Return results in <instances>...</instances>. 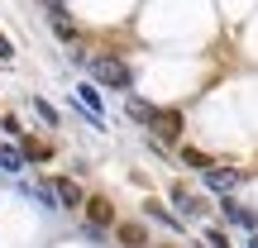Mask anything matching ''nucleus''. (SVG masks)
Instances as JSON below:
<instances>
[{
	"mask_svg": "<svg viewBox=\"0 0 258 248\" xmlns=\"http://www.w3.org/2000/svg\"><path fill=\"white\" fill-rule=\"evenodd\" d=\"M86 67H91V81L105 86V91H129L134 86V72H129L120 57H91Z\"/></svg>",
	"mask_w": 258,
	"mask_h": 248,
	"instance_id": "1",
	"label": "nucleus"
},
{
	"mask_svg": "<svg viewBox=\"0 0 258 248\" xmlns=\"http://www.w3.org/2000/svg\"><path fill=\"white\" fill-rule=\"evenodd\" d=\"M148 129H153L163 143H177V138H182V110H153Z\"/></svg>",
	"mask_w": 258,
	"mask_h": 248,
	"instance_id": "2",
	"label": "nucleus"
},
{
	"mask_svg": "<svg viewBox=\"0 0 258 248\" xmlns=\"http://www.w3.org/2000/svg\"><path fill=\"white\" fill-rule=\"evenodd\" d=\"M239 182H244V177L234 172V167H206V186H211L215 196H230Z\"/></svg>",
	"mask_w": 258,
	"mask_h": 248,
	"instance_id": "3",
	"label": "nucleus"
},
{
	"mask_svg": "<svg viewBox=\"0 0 258 248\" xmlns=\"http://www.w3.org/2000/svg\"><path fill=\"white\" fill-rule=\"evenodd\" d=\"M220 210H225V220L239 224V229H258V215H253V210H244V205H234L230 196H220Z\"/></svg>",
	"mask_w": 258,
	"mask_h": 248,
	"instance_id": "4",
	"label": "nucleus"
},
{
	"mask_svg": "<svg viewBox=\"0 0 258 248\" xmlns=\"http://www.w3.org/2000/svg\"><path fill=\"white\" fill-rule=\"evenodd\" d=\"M48 24H53V38H57V43H72V38H77V24H72L67 10H48Z\"/></svg>",
	"mask_w": 258,
	"mask_h": 248,
	"instance_id": "5",
	"label": "nucleus"
},
{
	"mask_svg": "<svg viewBox=\"0 0 258 248\" xmlns=\"http://www.w3.org/2000/svg\"><path fill=\"white\" fill-rule=\"evenodd\" d=\"M53 201L57 205H82V186H77L72 177H57L53 182Z\"/></svg>",
	"mask_w": 258,
	"mask_h": 248,
	"instance_id": "6",
	"label": "nucleus"
},
{
	"mask_svg": "<svg viewBox=\"0 0 258 248\" xmlns=\"http://www.w3.org/2000/svg\"><path fill=\"white\" fill-rule=\"evenodd\" d=\"M86 215H91V224H110L115 220V210H110V201H105V196H91V201H86Z\"/></svg>",
	"mask_w": 258,
	"mask_h": 248,
	"instance_id": "7",
	"label": "nucleus"
},
{
	"mask_svg": "<svg viewBox=\"0 0 258 248\" xmlns=\"http://www.w3.org/2000/svg\"><path fill=\"white\" fill-rule=\"evenodd\" d=\"M19 196H29V201H38V205H43V210H57L53 191H43V186H29V182H19Z\"/></svg>",
	"mask_w": 258,
	"mask_h": 248,
	"instance_id": "8",
	"label": "nucleus"
},
{
	"mask_svg": "<svg viewBox=\"0 0 258 248\" xmlns=\"http://www.w3.org/2000/svg\"><path fill=\"white\" fill-rule=\"evenodd\" d=\"M19 167H24V153L10 148V143H0V172H19Z\"/></svg>",
	"mask_w": 258,
	"mask_h": 248,
	"instance_id": "9",
	"label": "nucleus"
},
{
	"mask_svg": "<svg viewBox=\"0 0 258 248\" xmlns=\"http://www.w3.org/2000/svg\"><path fill=\"white\" fill-rule=\"evenodd\" d=\"M129 120H139V124H148V120H153V105H148L144 96H129Z\"/></svg>",
	"mask_w": 258,
	"mask_h": 248,
	"instance_id": "10",
	"label": "nucleus"
},
{
	"mask_svg": "<svg viewBox=\"0 0 258 248\" xmlns=\"http://www.w3.org/2000/svg\"><path fill=\"white\" fill-rule=\"evenodd\" d=\"M148 220H163L167 229H182V220H177V215L167 210V205H158V201H148Z\"/></svg>",
	"mask_w": 258,
	"mask_h": 248,
	"instance_id": "11",
	"label": "nucleus"
},
{
	"mask_svg": "<svg viewBox=\"0 0 258 248\" xmlns=\"http://www.w3.org/2000/svg\"><path fill=\"white\" fill-rule=\"evenodd\" d=\"M144 239H148V234H144V224H120V243H124V248H139Z\"/></svg>",
	"mask_w": 258,
	"mask_h": 248,
	"instance_id": "12",
	"label": "nucleus"
},
{
	"mask_svg": "<svg viewBox=\"0 0 258 248\" xmlns=\"http://www.w3.org/2000/svg\"><path fill=\"white\" fill-rule=\"evenodd\" d=\"M172 201H177V210H186V215H201V201H196V196H186V186H177V191H172Z\"/></svg>",
	"mask_w": 258,
	"mask_h": 248,
	"instance_id": "13",
	"label": "nucleus"
},
{
	"mask_svg": "<svg viewBox=\"0 0 258 248\" xmlns=\"http://www.w3.org/2000/svg\"><path fill=\"white\" fill-rule=\"evenodd\" d=\"M19 153H24V157H38V162H43V157H53V148H48V143H34V138H24V148H19Z\"/></svg>",
	"mask_w": 258,
	"mask_h": 248,
	"instance_id": "14",
	"label": "nucleus"
},
{
	"mask_svg": "<svg viewBox=\"0 0 258 248\" xmlns=\"http://www.w3.org/2000/svg\"><path fill=\"white\" fill-rule=\"evenodd\" d=\"M182 162H186V167H201V172H206V167H211V157L196 153V148H182Z\"/></svg>",
	"mask_w": 258,
	"mask_h": 248,
	"instance_id": "15",
	"label": "nucleus"
},
{
	"mask_svg": "<svg viewBox=\"0 0 258 248\" xmlns=\"http://www.w3.org/2000/svg\"><path fill=\"white\" fill-rule=\"evenodd\" d=\"M34 110H38V120H43V124H57V110L48 101H34Z\"/></svg>",
	"mask_w": 258,
	"mask_h": 248,
	"instance_id": "16",
	"label": "nucleus"
},
{
	"mask_svg": "<svg viewBox=\"0 0 258 248\" xmlns=\"http://www.w3.org/2000/svg\"><path fill=\"white\" fill-rule=\"evenodd\" d=\"M206 248H230V239H225L220 229H211V234H206Z\"/></svg>",
	"mask_w": 258,
	"mask_h": 248,
	"instance_id": "17",
	"label": "nucleus"
},
{
	"mask_svg": "<svg viewBox=\"0 0 258 248\" xmlns=\"http://www.w3.org/2000/svg\"><path fill=\"white\" fill-rule=\"evenodd\" d=\"M0 57H5V62L15 57V48H10V38H5V34H0Z\"/></svg>",
	"mask_w": 258,
	"mask_h": 248,
	"instance_id": "18",
	"label": "nucleus"
},
{
	"mask_svg": "<svg viewBox=\"0 0 258 248\" xmlns=\"http://www.w3.org/2000/svg\"><path fill=\"white\" fill-rule=\"evenodd\" d=\"M43 5H48V10H62V0H43Z\"/></svg>",
	"mask_w": 258,
	"mask_h": 248,
	"instance_id": "19",
	"label": "nucleus"
},
{
	"mask_svg": "<svg viewBox=\"0 0 258 248\" xmlns=\"http://www.w3.org/2000/svg\"><path fill=\"white\" fill-rule=\"evenodd\" d=\"M249 248H258V239H253V243H249Z\"/></svg>",
	"mask_w": 258,
	"mask_h": 248,
	"instance_id": "20",
	"label": "nucleus"
}]
</instances>
